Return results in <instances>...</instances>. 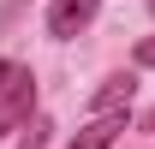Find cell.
Wrapping results in <instances>:
<instances>
[{
  "label": "cell",
  "instance_id": "1",
  "mask_svg": "<svg viewBox=\"0 0 155 149\" xmlns=\"http://www.w3.org/2000/svg\"><path fill=\"white\" fill-rule=\"evenodd\" d=\"M30 108H36V72L18 60H0V137H12L30 119Z\"/></svg>",
  "mask_w": 155,
  "mask_h": 149
},
{
  "label": "cell",
  "instance_id": "2",
  "mask_svg": "<svg viewBox=\"0 0 155 149\" xmlns=\"http://www.w3.org/2000/svg\"><path fill=\"white\" fill-rule=\"evenodd\" d=\"M96 6H101V0H54V6H48V36H54V42H72L84 24L96 18Z\"/></svg>",
  "mask_w": 155,
  "mask_h": 149
},
{
  "label": "cell",
  "instance_id": "3",
  "mask_svg": "<svg viewBox=\"0 0 155 149\" xmlns=\"http://www.w3.org/2000/svg\"><path fill=\"white\" fill-rule=\"evenodd\" d=\"M131 95H137V78H131V72H114V78L96 90V113H125Z\"/></svg>",
  "mask_w": 155,
  "mask_h": 149
},
{
  "label": "cell",
  "instance_id": "4",
  "mask_svg": "<svg viewBox=\"0 0 155 149\" xmlns=\"http://www.w3.org/2000/svg\"><path fill=\"white\" fill-rule=\"evenodd\" d=\"M119 131H125V119H119V113H101L96 125H84L66 149H114V137H119Z\"/></svg>",
  "mask_w": 155,
  "mask_h": 149
},
{
  "label": "cell",
  "instance_id": "5",
  "mask_svg": "<svg viewBox=\"0 0 155 149\" xmlns=\"http://www.w3.org/2000/svg\"><path fill=\"white\" fill-rule=\"evenodd\" d=\"M137 66H155V36H143V42H137Z\"/></svg>",
  "mask_w": 155,
  "mask_h": 149
},
{
  "label": "cell",
  "instance_id": "6",
  "mask_svg": "<svg viewBox=\"0 0 155 149\" xmlns=\"http://www.w3.org/2000/svg\"><path fill=\"white\" fill-rule=\"evenodd\" d=\"M143 131H155V108H149V113H143Z\"/></svg>",
  "mask_w": 155,
  "mask_h": 149
}]
</instances>
